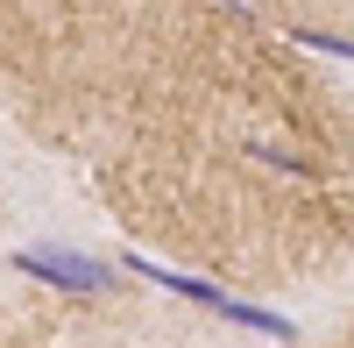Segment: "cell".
<instances>
[{
  "label": "cell",
  "instance_id": "obj_2",
  "mask_svg": "<svg viewBox=\"0 0 354 348\" xmlns=\"http://www.w3.org/2000/svg\"><path fill=\"white\" fill-rule=\"evenodd\" d=\"M15 270L57 284V292H85V299L121 284V270H113V263H93V256H64V249H15Z\"/></svg>",
  "mask_w": 354,
  "mask_h": 348
},
{
  "label": "cell",
  "instance_id": "obj_1",
  "mask_svg": "<svg viewBox=\"0 0 354 348\" xmlns=\"http://www.w3.org/2000/svg\"><path fill=\"white\" fill-rule=\"evenodd\" d=\"M121 270H142L149 284H163V292L192 299V306H205V313H220V320L248 327V334H262V341H298V327H290L283 313H262V306H248V299H234V292H220L213 277H192V270H170V263H149V256H128Z\"/></svg>",
  "mask_w": 354,
  "mask_h": 348
},
{
  "label": "cell",
  "instance_id": "obj_3",
  "mask_svg": "<svg viewBox=\"0 0 354 348\" xmlns=\"http://www.w3.org/2000/svg\"><path fill=\"white\" fill-rule=\"evenodd\" d=\"M290 43H305L319 57H340V64H354V36H326V28H290Z\"/></svg>",
  "mask_w": 354,
  "mask_h": 348
}]
</instances>
